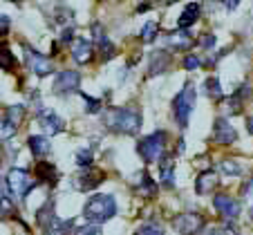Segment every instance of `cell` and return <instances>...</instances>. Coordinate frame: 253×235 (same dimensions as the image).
I'll return each mask as SVG.
<instances>
[{"mask_svg":"<svg viewBox=\"0 0 253 235\" xmlns=\"http://www.w3.org/2000/svg\"><path fill=\"white\" fill-rule=\"evenodd\" d=\"M200 11L202 7L197 5V2H191V5L186 7V9L182 11V16H179V20H177V25H179V29H188L193 23H195L197 18H200Z\"/></svg>","mask_w":253,"mask_h":235,"instance_id":"20","label":"cell"},{"mask_svg":"<svg viewBox=\"0 0 253 235\" xmlns=\"http://www.w3.org/2000/svg\"><path fill=\"white\" fill-rule=\"evenodd\" d=\"M115 215H117V201L112 195H103V193L92 195L90 199H87V204L83 206V217L96 226L112 220Z\"/></svg>","mask_w":253,"mask_h":235,"instance_id":"1","label":"cell"},{"mask_svg":"<svg viewBox=\"0 0 253 235\" xmlns=\"http://www.w3.org/2000/svg\"><path fill=\"white\" fill-rule=\"evenodd\" d=\"M159 177H162L164 188H175V166L168 157H164L162 163H159Z\"/></svg>","mask_w":253,"mask_h":235,"instance_id":"17","label":"cell"},{"mask_svg":"<svg viewBox=\"0 0 253 235\" xmlns=\"http://www.w3.org/2000/svg\"><path fill=\"white\" fill-rule=\"evenodd\" d=\"M79 94L85 99V103H87V112L90 115H96V112L101 110V101L99 99H92V96H87V94H83V92H79Z\"/></svg>","mask_w":253,"mask_h":235,"instance_id":"30","label":"cell"},{"mask_svg":"<svg viewBox=\"0 0 253 235\" xmlns=\"http://www.w3.org/2000/svg\"><path fill=\"white\" fill-rule=\"evenodd\" d=\"M251 217H253V208H251Z\"/></svg>","mask_w":253,"mask_h":235,"instance_id":"39","label":"cell"},{"mask_svg":"<svg viewBox=\"0 0 253 235\" xmlns=\"http://www.w3.org/2000/svg\"><path fill=\"white\" fill-rule=\"evenodd\" d=\"M9 16H2V34H7V27H9Z\"/></svg>","mask_w":253,"mask_h":235,"instance_id":"37","label":"cell"},{"mask_svg":"<svg viewBox=\"0 0 253 235\" xmlns=\"http://www.w3.org/2000/svg\"><path fill=\"white\" fill-rule=\"evenodd\" d=\"M172 226H175L177 233L182 235H195L204 226V217L197 215V213H184V215H177L172 220Z\"/></svg>","mask_w":253,"mask_h":235,"instance_id":"7","label":"cell"},{"mask_svg":"<svg viewBox=\"0 0 253 235\" xmlns=\"http://www.w3.org/2000/svg\"><path fill=\"white\" fill-rule=\"evenodd\" d=\"M39 123H41V128H43L45 134H58L63 128H65L63 119L58 115H54L52 110H41L39 112Z\"/></svg>","mask_w":253,"mask_h":235,"instance_id":"12","label":"cell"},{"mask_svg":"<svg viewBox=\"0 0 253 235\" xmlns=\"http://www.w3.org/2000/svg\"><path fill=\"white\" fill-rule=\"evenodd\" d=\"M132 235H164L162 226L159 224H153V222H146V224H141L137 231H134Z\"/></svg>","mask_w":253,"mask_h":235,"instance_id":"28","label":"cell"},{"mask_svg":"<svg viewBox=\"0 0 253 235\" xmlns=\"http://www.w3.org/2000/svg\"><path fill=\"white\" fill-rule=\"evenodd\" d=\"M220 170L224 175H242V166L235 159H222L220 161Z\"/></svg>","mask_w":253,"mask_h":235,"instance_id":"26","label":"cell"},{"mask_svg":"<svg viewBox=\"0 0 253 235\" xmlns=\"http://www.w3.org/2000/svg\"><path fill=\"white\" fill-rule=\"evenodd\" d=\"M184 67H186V70H197V67H200V58H197L195 54H186V56H184Z\"/></svg>","mask_w":253,"mask_h":235,"instance_id":"33","label":"cell"},{"mask_svg":"<svg viewBox=\"0 0 253 235\" xmlns=\"http://www.w3.org/2000/svg\"><path fill=\"white\" fill-rule=\"evenodd\" d=\"M96 43H99V49H101V54H103V61H110V58L115 56V45L105 39V36L101 40H96Z\"/></svg>","mask_w":253,"mask_h":235,"instance_id":"29","label":"cell"},{"mask_svg":"<svg viewBox=\"0 0 253 235\" xmlns=\"http://www.w3.org/2000/svg\"><path fill=\"white\" fill-rule=\"evenodd\" d=\"M36 220H39V226L43 231H47V233L52 231L54 222H56V217H54V199H47V204H45V206L39 211Z\"/></svg>","mask_w":253,"mask_h":235,"instance_id":"15","label":"cell"},{"mask_svg":"<svg viewBox=\"0 0 253 235\" xmlns=\"http://www.w3.org/2000/svg\"><path fill=\"white\" fill-rule=\"evenodd\" d=\"M213 206H215V211L220 213L226 222H233L235 217L240 215V204L233 199V197H229V195H215Z\"/></svg>","mask_w":253,"mask_h":235,"instance_id":"9","label":"cell"},{"mask_svg":"<svg viewBox=\"0 0 253 235\" xmlns=\"http://www.w3.org/2000/svg\"><path fill=\"white\" fill-rule=\"evenodd\" d=\"M200 43H202V47H206V49L213 47V45H215V36H213V34H204Z\"/></svg>","mask_w":253,"mask_h":235,"instance_id":"35","label":"cell"},{"mask_svg":"<svg viewBox=\"0 0 253 235\" xmlns=\"http://www.w3.org/2000/svg\"><path fill=\"white\" fill-rule=\"evenodd\" d=\"M72 34H74V29H72V27L63 29V34H61V40H63V43H70V40H72Z\"/></svg>","mask_w":253,"mask_h":235,"instance_id":"36","label":"cell"},{"mask_svg":"<svg viewBox=\"0 0 253 235\" xmlns=\"http://www.w3.org/2000/svg\"><path fill=\"white\" fill-rule=\"evenodd\" d=\"M204 235H229V226H206Z\"/></svg>","mask_w":253,"mask_h":235,"instance_id":"32","label":"cell"},{"mask_svg":"<svg viewBox=\"0 0 253 235\" xmlns=\"http://www.w3.org/2000/svg\"><path fill=\"white\" fill-rule=\"evenodd\" d=\"M79 85H81V74L74 72V70H63V72H58L56 78H54V92H56V94L81 92Z\"/></svg>","mask_w":253,"mask_h":235,"instance_id":"6","label":"cell"},{"mask_svg":"<svg viewBox=\"0 0 253 235\" xmlns=\"http://www.w3.org/2000/svg\"><path fill=\"white\" fill-rule=\"evenodd\" d=\"M220 184V179H217V175L213 173V170H206V173H200V177H197L195 182V191L200 193V195H204V193H211L215 186Z\"/></svg>","mask_w":253,"mask_h":235,"instance_id":"16","label":"cell"},{"mask_svg":"<svg viewBox=\"0 0 253 235\" xmlns=\"http://www.w3.org/2000/svg\"><path fill=\"white\" fill-rule=\"evenodd\" d=\"M27 146H29V150H32V155L34 157H45V155L49 153V141H47V137H41V134H32L27 139Z\"/></svg>","mask_w":253,"mask_h":235,"instance_id":"18","label":"cell"},{"mask_svg":"<svg viewBox=\"0 0 253 235\" xmlns=\"http://www.w3.org/2000/svg\"><path fill=\"white\" fill-rule=\"evenodd\" d=\"M5 182L18 199H25V197L32 193V188L36 186V179H34L27 170H23V168H14V170H9V175L5 177Z\"/></svg>","mask_w":253,"mask_h":235,"instance_id":"5","label":"cell"},{"mask_svg":"<svg viewBox=\"0 0 253 235\" xmlns=\"http://www.w3.org/2000/svg\"><path fill=\"white\" fill-rule=\"evenodd\" d=\"M99 233V226L96 224H90V226H83V229L74 231V235H96Z\"/></svg>","mask_w":253,"mask_h":235,"instance_id":"34","label":"cell"},{"mask_svg":"<svg viewBox=\"0 0 253 235\" xmlns=\"http://www.w3.org/2000/svg\"><path fill=\"white\" fill-rule=\"evenodd\" d=\"M23 117H25V108L23 106H11V108H7V110H5L2 119H7L9 123H14L16 128H18V123L23 121Z\"/></svg>","mask_w":253,"mask_h":235,"instance_id":"24","label":"cell"},{"mask_svg":"<svg viewBox=\"0 0 253 235\" xmlns=\"http://www.w3.org/2000/svg\"><path fill=\"white\" fill-rule=\"evenodd\" d=\"M105 173L103 170H96V168H85L81 175H79V179L74 182V186L79 188V191H92V188H96L101 182H103Z\"/></svg>","mask_w":253,"mask_h":235,"instance_id":"11","label":"cell"},{"mask_svg":"<svg viewBox=\"0 0 253 235\" xmlns=\"http://www.w3.org/2000/svg\"><path fill=\"white\" fill-rule=\"evenodd\" d=\"M105 125L121 134H137L141 128V115L132 108H112L105 115Z\"/></svg>","mask_w":253,"mask_h":235,"instance_id":"2","label":"cell"},{"mask_svg":"<svg viewBox=\"0 0 253 235\" xmlns=\"http://www.w3.org/2000/svg\"><path fill=\"white\" fill-rule=\"evenodd\" d=\"M25 58H27L32 72H36L39 77H47V74L52 72V65H49L47 58H45L41 52H36V49L27 47V45H25Z\"/></svg>","mask_w":253,"mask_h":235,"instance_id":"10","label":"cell"},{"mask_svg":"<svg viewBox=\"0 0 253 235\" xmlns=\"http://www.w3.org/2000/svg\"><path fill=\"white\" fill-rule=\"evenodd\" d=\"M172 56L168 52H155L153 56H150V74H164L168 70V65H170Z\"/></svg>","mask_w":253,"mask_h":235,"instance_id":"19","label":"cell"},{"mask_svg":"<svg viewBox=\"0 0 253 235\" xmlns=\"http://www.w3.org/2000/svg\"><path fill=\"white\" fill-rule=\"evenodd\" d=\"M157 32H159V23H157V20L146 23V25H143V29H141V40H143V43H153V40L157 39Z\"/></svg>","mask_w":253,"mask_h":235,"instance_id":"25","label":"cell"},{"mask_svg":"<svg viewBox=\"0 0 253 235\" xmlns=\"http://www.w3.org/2000/svg\"><path fill=\"white\" fill-rule=\"evenodd\" d=\"M72 58L77 63H81V65H85V63H90L92 58V43L87 39H77L74 40V45H72Z\"/></svg>","mask_w":253,"mask_h":235,"instance_id":"14","label":"cell"},{"mask_svg":"<svg viewBox=\"0 0 253 235\" xmlns=\"http://www.w3.org/2000/svg\"><path fill=\"white\" fill-rule=\"evenodd\" d=\"M193 108H195V87L188 83V85H184V90L172 99V115H175L179 128H188Z\"/></svg>","mask_w":253,"mask_h":235,"instance_id":"3","label":"cell"},{"mask_svg":"<svg viewBox=\"0 0 253 235\" xmlns=\"http://www.w3.org/2000/svg\"><path fill=\"white\" fill-rule=\"evenodd\" d=\"M204 87V94L211 96V99H222V85H220V78H206L202 83Z\"/></svg>","mask_w":253,"mask_h":235,"instance_id":"23","label":"cell"},{"mask_svg":"<svg viewBox=\"0 0 253 235\" xmlns=\"http://www.w3.org/2000/svg\"><path fill=\"white\" fill-rule=\"evenodd\" d=\"M235 139H238V134H235L233 125L229 123L226 119H215V125H213V141L220 146H231L235 144Z\"/></svg>","mask_w":253,"mask_h":235,"instance_id":"8","label":"cell"},{"mask_svg":"<svg viewBox=\"0 0 253 235\" xmlns=\"http://www.w3.org/2000/svg\"><path fill=\"white\" fill-rule=\"evenodd\" d=\"M36 175H39L41 182H47L49 186H54V184L58 182L56 168H54L49 161H39V166H36Z\"/></svg>","mask_w":253,"mask_h":235,"instance_id":"21","label":"cell"},{"mask_svg":"<svg viewBox=\"0 0 253 235\" xmlns=\"http://www.w3.org/2000/svg\"><path fill=\"white\" fill-rule=\"evenodd\" d=\"M132 186H134V193H139L141 197H153V195H155V191H157L155 182L150 179V175L146 173V170L137 173V179L132 177Z\"/></svg>","mask_w":253,"mask_h":235,"instance_id":"13","label":"cell"},{"mask_svg":"<svg viewBox=\"0 0 253 235\" xmlns=\"http://www.w3.org/2000/svg\"><path fill=\"white\" fill-rule=\"evenodd\" d=\"M164 150H166V132L164 130H157V132L143 137L137 144V153L139 157L146 163H153L157 159H164Z\"/></svg>","mask_w":253,"mask_h":235,"instance_id":"4","label":"cell"},{"mask_svg":"<svg viewBox=\"0 0 253 235\" xmlns=\"http://www.w3.org/2000/svg\"><path fill=\"white\" fill-rule=\"evenodd\" d=\"M74 161H77V166H81V168H90L92 161H94V155H92V150L83 148V150H79V153H77Z\"/></svg>","mask_w":253,"mask_h":235,"instance_id":"27","label":"cell"},{"mask_svg":"<svg viewBox=\"0 0 253 235\" xmlns=\"http://www.w3.org/2000/svg\"><path fill=\"white\" fill-rule=\"evenodd\" d=\"M168 45L172 49H186L193 45V39H191V32H175L168 36Z\"/></svg>","mask_w":253,"mask_h":235,"instance_id":"22","label":"cell"},{"mask_svg":"<svg viewBox=\"0 0 253 235\" xmlns=\"http://www.w3.org/2000/svg\"><path fill=\"white\" fill-rule=\"evenodd\" d=\"M14 65H16V61L11 56V52H7V47H2V70L9 72V70H14Z\"/></svg>","mask_w":253,"mask_h":235,"instance_id":"31","label":"cell"},{"mask_svg":"<svg viewBox=\"0 0 253 235\" xmlns=\"http://www.w3.org/2000/svg\"><path fill=\"white\" fill-rule=\"evenodd\" d=\"M247 130L253 134V117H249V119H247Z\"/></svg>","mask_w":253,"mask_h":235,"instance_id":"38","label":"cell"}]
</instances>
